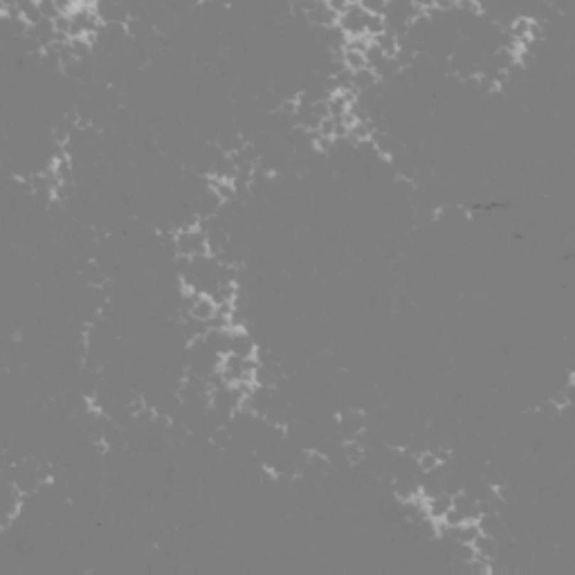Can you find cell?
Listing matches in <instances>:
<instances>
[{"instance_id": "1", "label": "cell", "mask_w": 575, "mask_h": 575, "mask_svg": "<svg viewBox=\"0 0 575 575\" xmlns=\"http://www.w3.org/2000/svg\"><path fill=\"white\" fill-rule=\"evenodd\" d=\"M176 252L180 259H198L212 254V245H209V236L198 225H187L176 234Z\"/></svg>"}, {"instance_id": "2", "label": "cell", "mask_w": 575, "mask_h": 575, "mask_svg": "<svg viewBox=\"0 0 575 575\" xmlns=\"http://www.w3.org/2000/svg\"><path fill=\"white\" fill-rule=\"evenodd\" d=\"M367 16L369 14L358 3H350L338 16V27L346 36H362L367 34Z\"/></svg>"}, {"instance_id": "3", "label": "cell", "mask_w": 575, "mask_h": 575, "mask_svg": "<svg viewBox=\"0 0 575 575\" xmlns=\"http://www.w3.org/2000/svg\"><path fill=\"white\" fill-rule=\"evenodd\" d=\"M227 353L238 355V358H257V344L252 340V335L243 328H230V340H227Z\"/></svg>"}, {"instance_id": "4", "label": "cell", "mask_w": 575, "mask_h": 575, "mask_svg": "<svg viewBox=\"0 0 575 575\" xmlns=\"http://www.w3.org/2000/svg\"><path fill=\"white\" fill-rule=\"evenodd\" d=\"M452 508L463 517V522H479V517L483 515L481 512V506L479 501H476L472 495L468 493H456L452 495Z\"/></svg>"}, {"instance_id": "5", "label": "cell", "mask_w": 575, "mask_h": 575, "mask_svg": "<svg viewBox=\"0 0 575 575\" xmlns=\"http://www.w3.org/2000/svg\"><path fill=\"white\" fill-rule=\"evenodd\" d=\"M362 429H364V416L360 412H344L340 416V431L344 441H360Z\"/></svg>"}, {"instance_id": "6", "label": "cell", "mask_w": 575, "mask_h": 575, "mask_svg": "<svg viewBox=\"0 0 575 575\" xmlns=\"http://www.w3.org/2000/svg\"><path fill=\"white\" fill-rule=\"evenodd\" d=\"M425 508H427V517L429 519H436V522H441L443 515L452 508V495H447V493L431 495L425 501Z\"/></svg>"}, {"instance_id": "7", "label": "cell", "mask_w": 575, "mask_h": 575, "mask_svg": "<svg viewBox=\"0 0 575 575\" xmlns=\"http://www.w3.org/2000/svg\"><path fill=\"white\" fill-rule=\"evenodd\" d=\"M377 83H380V77H377L369 65L353 72V90L355 92H369L377 86Z\"/></svg>"}, {"instance_id": "8", "label": "cell", "mask_w": 575, "mask_h": 575, "mask_svg": "<svg viewBox=\"0 0 575 575\" xmlns=\"http://www.w3.org/2000/svg\"><path fill=\"white\" fill-rule=\"evenodd\" d=\"M416 466L420 468V472H436L443 466V458L436 450H423L416 456Z\"/></svg>"}, {"instance_id": "9", "label": "cell", "mask_w": 575, "mask_h": 575, "mask_svg": "<svg viewBox=\"0 0 575 575\" xmlns=\"http://www.w3.org/2000/svg\"><path fill=\"white\" fill-rule=\"evenodd\" d=\"M385 30H387V23H385L382 14H369V16H367V34L373 38V36H377Z\"/></svg>"}, {"instance_id": "10", "label": "cell", "mask_w": 575, "mask_h": 575, "mask_svg": "<svg viewBox=\"0 0 575 575\" xmlns=\"http://www.w3.org/2000/svg\"><path fill=\"white\" fill-rule=\"evenodd\" d=\"M355 3L367 14H385L389 0H355Z\"/></svg>"}, {"instance_id": "11", "label": "cell", "mask_w": 575, "mask_h": 575, "mask_svg": "<svg viewBox=\"0 0 575 575\" xmlns=\"http://www.w3.org/2000/svg\"><path fill=\"white\" fill-rule=\"evenodd\" d=\"M306 461H308V466L315 468V470H328V458L324 456V452H317V450L308 452Z\"/></svg>"}, {"instance_id": "12", "label": "cell", "mask_w": 575, "mask_h": 575, "mask_svg": "<svg viewBox=\"0 0 575 575\" xmlns=\"http://www.w3.org/2000/svg\"><path fill=\"white\" fill-rule=\"evenodd\" d=\"M412 3H414L416 9H420V11H431V9H434V0H412Z\"/></svg>"}]
</instances>
